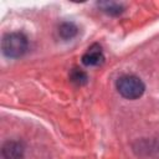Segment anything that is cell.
Masks as SVG:
<instances>
[{"label":"cell","instance_id":"6da1fadb","mask_svg":"<svg viewBox=\"0 0 159 159\" xmlns=\"http://www.w3.org/2000/svg\"><path fill=\"white\" fill-rule=\"evenodd\" d=\"M27 47H29L27 39L21 32L6 34L1 41V50L4 55L11 58L21 57L27 51Z\"/></svg>","mask_w":159,"mask_h":159},{"label":"cell","instance_id":"5b68a950","mask_svg":"<svg viewBox=\"0 0 159 159\" xmlns=\"http://www.w3.org/2000/svg\"><path fill=\"white\" fill-rule=\"evenodd\" d=\"M61 37H63L65 40H68V39H72L76 36L77 34V27L72 24V22H65L60 26V30H58Z\"/></svg>","mask_w":159,"mask_h":159},{"label":"cell","instance_id":"7a4b0ae2","mask_svg":"<svg viewBox=\"0 0 159 159\" xmlns=\"http://www.w3.org/2000/svg\"><path fill=\"white\" fill-rule=\"evenodd\" d=\"M117 89L118 92L127 99H137L139 98L145 89L143 81L134 75H124L117 80Z\"/></svg>","mask_w":159,"mask_h":159},{"label":"cell","instance_id":"3957f363","mask_svg":"<svg viewBox=\"0 0 159 159\" xmlns=\"http://www.w3.org/2000/svg\"><path fill=\"white\" fill-rule=\"evenodd\" d=\"M103 52L98 45H92L82 56V62L86 66H97L103 62Z\"/></svg>","mask_w":159,"mask_h":159},{"label":"cell","instance_id":"277c9868","mask_svg":"<svg viewBox=\"0 0 159 159\" xmlns=\"http://www.w3.org/2000/svg\"><path fill=\"white\" fill-rule=\"evenodd\" d=\"M24 155V147L20 142H7L2 147V157L5 159H21Z\"/></svg>","mask_w":159,"mask_h":159},{"label":"cell","instance_id":"8992f818","mask_svg":"<svg viewBox=\"0 0 159 159\" xmlns=\"http://www.w3.org/2000/svg\"><path fill=\"white\" fill-rule=\"evenodd\" d=\"M99 6L103 9L104 12L109 15H119L123 12V6L117 2H101Z\"/></svg>","mask_w":159,"mask_h":159},{"label":"cell","instance_id":"52a82bcc","mask_svg":"<svg viewBox=\"0 0 159 159\" xmlns=\"http://www.w3.org/2000/svg\"><path fill=\"white\" fill-rule=\"evenodd\" d=\"M71 81L76 84H83L87 82V75L81 70H75L71 73Z\"/></svg>","mask_w":159,"mask_h":159}]
</instances>
